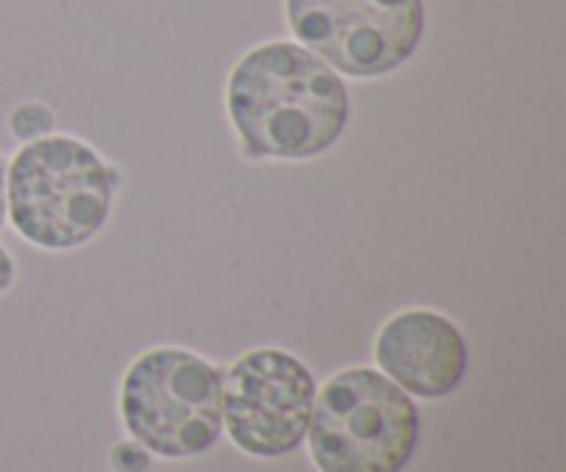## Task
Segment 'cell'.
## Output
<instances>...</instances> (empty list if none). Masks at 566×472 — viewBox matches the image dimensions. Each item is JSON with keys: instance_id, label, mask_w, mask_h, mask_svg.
Returning a JSON list of instances; mask_svg holds the SVG:
<instances>
[{"instance_id": "cell-1", "label": "cell", "mask_w": 566, "mask_h": 472, "mask_svg": "<svg viewBox=\"0 0 566 472\" xmlns=\"http://www.w3.org/2000/svg\"><path fill=\"white\" fill-rule=\"evenodd\" d=\"M227 103L249 153L269 158L324 153L348 122L340 77L291 42L252 50L232 72Z\"/></svg>"}, {"instance_id": "cell-2", "label": "cell", "mask_w": 566, "mask_h": 472, "mask_svg": "<svg viewBox=\"0 0 566 472\" xmlns=\"http://www.w3.org/2000/svg\"><path fill=\"white\" fill-rule=\"evenodd\" d=\"M412 398L370 368L337 374L310 418V453L321 472H401L418 445Z\"/></svg>"}, {"instance_id": "cell-3", "label": "cell", "mask_w": 566, "mask_h": 472, "mask_svg": "<svg viewBox=\"0 0 566 472\" xmlns=\"http://www.w3.org/2000/svg\"><path fill=\"white\" fill-rule=\"evenodd\" d=\"M9 208L22 238L48 249L88 241L111 210V175L72 138L28 144L11 164Z\"/></svg>"}, {"instance_id": "cell-4", "label": "cell", "mask_w": 566, "mask_h": 472, "mask_svg": "<svg viewBox=\"0 0 566 472\" xmlns=\"http://www.w3.org/2000/svg\"><path fill=\"white\" fill-rule=\"evenodd\" d=\"M130 434L158 457H197L221 437V376L197 354L158 348L136 359L122 387Z\"/></svg>"}, {"instance_id": "cell-5", "label": "cell", "mask_w": 566, "mask_h": 472, "mask_svg": "<svg viewBox=\"0 0 566 472\" xmlns=\"http://www.w3.org/2000/svg\"><path fill=\"white\" fill-rule=\"evenodd\" d=\"M287 22L335 70L374 77L412 59L423 0H287Z\"/></svg>"}, {"instance_id": "cell-6", "label": "cell", "mask_w": 566, "mask_h": 472, "mask_svg": "<svg viewBox=\"0 0 566 472\" xmlns=\"http://www.w3.org/2000/svg\"><path fill=\"white\" fill-rule=\"evenodd\" d=\"M313 403V374L276 348L238 359L221 387V412L232 442L252 457L296 451L310 429Z\"/></svg>"}, {"instance_id": "cell-7", "label": "cell", "mask_w": 566, "mask_h": 472, "mask_svg": "<svg viewBox=\"0 0 566 472\" xmlns=\"http://www.w3.org/2000/svg\"><path fill=\"white\" fill-rule=\"evenodd\" d=\"M376 359L392 381L420 398H446L462 385L468 346L457 326L429 310L401 313L381 329Z\"/></svg>"}, {"instance_id": "cell-8", "label": "cell", "mask_w": 566, "mask_h": 472, "mask_svg": "<svg viewBox=\"0 0 566 472\" xmlns=\"http://www.w3.org/2000/svg\"><path fill=\"white\" fill-rule=\"evenodd\" d=\"M50 122L53 119H50V114L42 105H22V108H17V114L11 116V130L20 138H33L42 136L50 127Z\"/></svg>"}, {"instance_id": "cell-9", "label": "cell", "mask_w": 566, "mask_h": 472, "mask_svg": "<svg viewBox=\"0 0 566 472\" xmlns=\"http://www.w3.org/2000/svg\"><path fill=\"white\" fill-rule=\"evenodd\" d=\"M114 464L122 472H144L147 470V457L136 445H116Z\"/></svg>"}, {"instance_id": "cell-10", "label": "cell", "mask_w": 566, "mask_h": 472, "mask_svg": "<svg viewBox=\"0 0 566 472\" xmlns=\"http://www.w3.org/2000/svg\"><path fill=\"white\" fill-rule=\"evenodd\" d=\"M11 280H14V263H11V258L6 254V249L0 247V293L11 285Z\"/></svg>"}, {"instance_id": "cell-11", "label": "cell", "mask_w": 566, "mask_h": 472, "mask_svg": "<svg viewBox=\"0 0 566 472\" xmlns=\"http://www.w3.org/2000/svg\"><path fill=\"white\" fill-rule=\"evenodd\" d=\"M6 219V180H3V166H0V227Z\"/></svg>"}]
</instances>
